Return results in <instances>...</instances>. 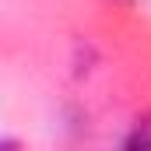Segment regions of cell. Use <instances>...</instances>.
<instances>
[{"label": "cell", "instance_id": "6da1fadb", "mask_svg": "<svg viewBox=\"0 0 151 151\" xmlns=\"http://www.w3.org/2000/svg\"><path fill=\"white\" fill-rule=\"evenodd\" d=\"M123 144L127 148H151V116H144V119L134 123V130H130V137Z\"/></svg>", "mask_w": 151, "mask_h": 151}]
</instances>
